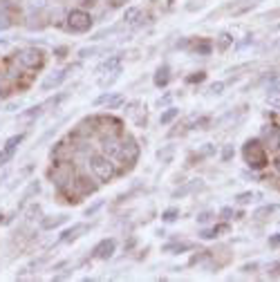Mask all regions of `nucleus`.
Listing matches in <instances>:
<instances>
[{
    "mask_svg": "<svg viewBox=\"0 0 280 282\" xmlns=\"http://www.w3.org/2000/svg\"><path fill=\"white\" fill-rule=\"evenodd\" d=\"M67 79V69H54L52 74H47L45 76V81H43V90H52V87H59L61 83H63V81Z\"/></svg>",
    "mask_w": 280,
    "mask_h": 282,
    "instance_id": "6e6552de",
    "label": "nucleus"
},
{
    "mask_svg": "<svg viewBox=\"0 0 280 282\" xmlns=\"http://www.w3.org/2000/svg\"><path fill=\"white\" fill-rule=\"evenodd\" d=\"M90 27H92L90 14L81 12V9H74V12L67 14V29L70 32H74V34H85V32H90Z\"/></svg>",
    "mask_w": 280,
    "mask_h": 282,
    "instance_id": "7ed1b4c3",
    "label": "nucleus"
},
{
    "mask_svg": "<svg viewBox=\"0 0 280 282\" xmlns=\"http://www.w3.org/2000/svg\"><path fill=\"white\" fill-rule=\"evenodd\" d=\"M195 52L198 54H211V43H199V45L195 47Z\"/></svg>",
    "mask_w": 280,
    "mask_h": 282,
    "instance_id": "393cba45",
    "label": "nucleus"
},
{
    "mask_svg": "<svg viewBox=\"0 0 280 282\" xmlns=\"http://www.w3.org/2000/svg\"><path fill=\"white\" fill-rule=\"evenodd\" d=\"M45 5H47V0H27V7H30L32 12H38V9H43Z\"/></svg>",
    "mask_w": 280,
    "mask_h": 282,
    "instance_id": "aec40b11",
    "label": "nucleus"
},
{
    "mask_svg": "<svg viewBox=\"0 0 280 282\" xmlns=\"http://www.w3.org/2000/svg\"><path fill=\"white\" fill-rule=\"evenodd\" d=\"M65 219H67L65 215H59V217H54V219H43V224H41V226H43V229H56V226L63 224Z\"/></svg>",
    "mask_w": 280,
    "mask_h": 282,
    "instance_id": "2eb2a0df",
    "label": "nucleus"
},
{
    "mask_svg": "<svg viewBox=\"0 0 280 282\" xmlns=\"http://www.w3.org/2000/svg\"><path fill=\"white\" fill-rule=\"evenodd\" d=\"M18 61L25 65V67H41L43 61H45V54L41 50H36V47H25L20 50L18 54Z\"/></svg>",
    "mask_w": 280,
    "mask_h": 282,
    "instance_id": "39448f33",
    "label": "nucleus"
},
{
    "mask_svg": "<svg viewBox=\"0 0 280 282\" xmlns=\"http://www.w3.org/2000/svg\"><path fill=\"white\" fill-rule=\"evenodd\" d=\"M276 166H278V173H280V157H278V161H276Z\"/></svg>",
    "mask_w": 280,
    "mask_h": 282,
    "instance_id": "7c9ffc66",
    "label": "nucleus"
},
{
    "mask_svg": "<svg viewBox=\"0 0 280 282\" xmlns=\"http://www.w3.org/2000/svg\"><path fill=\"white\" fill-rule=\"evenodd\" d=\"M166 83H168V67L164 65V67L157 69V74H155V85L162 87V85H166Z\"/></svg>",
    "mask_w": 280,
    "mask_h": 282,
    "instance_id": "f8f14e48",
    "label": "nucleus"
},
{
    "mask_svg": "<svg viewBox=\"0 0 280 282\" xmlns=\"http://www.w3.org/2000/svg\"><path fill=\"white\" fill-rule=\"evenodd\" d=\"M139 9H137V7H130V9H126V14H123V20H126V23H134V18L139 16Z\"/></svg>",
    "mask_w": 280,
    "mask_h": 282,
    "instance_id": "a211bd4d",
    "label": "nucleus"
},
{
    "mask_svg": "<svg viewBox=\"0 0 280 282\" xmlns=\"http://www.w3.org/2000/svg\"><path fill=\"white\" fill-rule=\"evenodd\" d=\"M117 67H119V58L115 56V58H110V61H105V63L101 65L97 72H110V69H117Z\"/></svg>",
    "mask_w": 280,
    "mask_h": 282,
    "instance_id": "f3484780",
    "label": "nucleus"
},
{
    "mask_svg": "<svg viewBox=\"0 0 280 282\" xmlns=\"http://www.w3.org/2000/svg\"><path fill=\"white\" fill-rule=\"evenodd\" d=\"M115 249H117V242L112 240H108V237H105V240H101L99 244H97V247H94V258H101V260H108V258H112V253H115Z\"/></svg>",
    "mask_w": 280,
    "mask_h": 282,
    "instance_id": "0eeeda50",
    "label": "nucleus"
},
{
    "mask_svg": "<svg viewBox=\"0 0 280 282\" xmlns=\"http://www.w3.org/2000/svg\"><path fill=\"white\" fill-rule=\"evenodd\" d=\"M231 157H233V146H227V148H224V152H222V159L229 161Z\"/></svg>",
    "mask_w": 280,
    "mask_h": 282,
    "instance_id": "a878e982",
    "label": "nucleus"
},
{
    "mask_svg": "<svg viewBox=\"0 0 280 282\" xmlns=\"http://www.w3.org/2000/svg\"><path fill=\"white\" fill-rule=\"evenodd\" d=\"M263 144L264 148L280 150V128L276 123H267L263 128Z\"/></svg>",
    "mask_w": 280,
    "mask_h": 282,
    "instance_id": "423d86ee",
    "label": "nucleus"
},
{
    "mask_svg": "<svg viewBox=\"0 0 280 282\" xmlns=\"http://www.w3.org/2000/svg\"><path fill=\"white\" fill-rule=\"evenodd\" d=\"M90 168H92L94 177L99 179V182H110L112 177H115V164H112L110 159H108V155H94L90 157Z\"/></svg>",
    "mask_w": 280,
    "mask_h": 282,
    "instance_id": "f03ea898",
    "label": "nucleus"
},
{
    "mask_svg": "<svg viewBox=\"0 0 280 282\" xmlns=\"http://www.w3.org/2000/svg\"><path fill=\"white\" fill-rule=\"evenodd\" d=\"M177 115H180V110H177V108H168V110H166V112H164L162 116H159V121H162L164 126H166V123H170V121L175 119Z\"/></svg>",
    "mask_w": 280,
    "mask_h": 282,
    "instance_id": "dca6fc26",
    "label": "nucleus"
},
{
    "mask_svg": "<svg viewBox=\"0 0 280 282\" xmlns=\"http://www.w3.org/2000/svg\"><path fill=\"white\" fill-rule=\"evenodd\" d=\"M85 231H88V224H74L72 229H67L63 233L61 242H72V240H76V237H81V233H85Z\"/></svg>",
    "mask_w": 280,
    "mask_h": 282,
    "instance_id": "9d476101",
    "label": "nucleus"
},
{
    "mask_svg": "<svg viewBox=\"0 0 280 282\" xmlns=\"http://www.w3.org/2000/svg\"><path fill=\"white\" fill-rule=\"evenodd\" d=\"M269 244H271V247H278V244H280V233L271 237V240H269Z\"/></svg>",
    "mask_w": 280,
    "mask_h": 282,
    "instance_id": "c85d7f7f",
    "label": "nucleus"
},
{
    "mask_svg": "<svg viewBox=\"0 0 280 282\" xmlns=\"http://www.w3.org/2000/svg\"><path fill=\"white\" fill-rule=\"evenodd\" d=\"M43 112V105H36V108H30V112H23L20 119H32V116H38Z\"/></svg>",
    "mask_w": 280,
    "mask_h": 282,
    "instance_id": "412c9836",
    "label": "nucleus"
},
{
    "mask_svg": "<svg viewBox=\"0 0 280 282\" xmlns=\"http://www.w3.org/2000/svg\"><path fill=\"white\" fill-rule=\"evenodd\" d=\"M209 219H211V213H202L198 217V222H202V224H204V222H209Z\"/></svg>",
    "mask_w": 280,
    "mask_h": 282,
    "instance_id": "c756f323",
    "label": "nucleus"
},
{
    "mask_svg": "<svg viewBox=\"0 0 280 282\" xmlns=\"http://www.w3.org/2000/svg\"><path fill=\"white\" fill-rule=\"evenodd\" d=\"M117 157L121 161H126V164H130V166H132L134 161H137V157H139V146H137V141H134L132 137L121 139V146H119Z\"/></svg>",
    "mask_w": 280,
    "mask_h": 282,
    "instance_id": "20e7f679",
    "label": "nucleus"
},
{
    "mask_svg": "<svg viewBox=\"0 0 280 282\" xmlns=\"http://www.w3.org/2000/svg\"><path fill=\"white\" fill-rule=\"evenodd\" d=\"M222 90H224V83H213L211 85V92L213 94H222Z\"/></svg>",
    "mask_w": 280,
    "mask_h": 282,
    "instance_id": "bb28decb",
    "label": "nucleus"
},
{
    "mask_svg": "<svg viewBox=\"0 0 280 282\" xmlns=\"http://www.w3.org/2000/svg\"><path fill=\"white\" fill-rule=\"evenodd\" d=\"M229 43H233V38H231L229 34H222V36H220V45H217V47H220V50H227Z\"/></svg>",
    "mask_w": 280,
    "mask_h": 282,
    "instance_id": "b1692460",
    "label": "nucleus"
},
{
    "mask_svg": "<svg viewBox=\"0 0 280 282\" xmlns=\"http://www.w3.org/2000/svg\"><path fill=\"white\" fill-rule=\"evenodd\" d=\"M224 231H229L227 224L213 226V229H209V231H202V237H204V240H213V237H217V233H224Z\"/></svg>",
    "mask_w": 280,
    "mask_h": 282,
    "instance_id": "ddd939ff",
    "label": "nucleus"
},
{
    "mask_svg": "<svg viewBox=\"0 0 280 282\" xmlns=\"http://www.w3.org/2000/svg\"><path fill=\"white\" fill-rule=\"evenodd\" d=\"M276 208H278V206H276V204H271V206H263V208H258L256 213H253V217H258V219H260V217H263V215H269V213H274Z\"/></svg>",
    "mask_w": 280,
    "mask_h": 282,
    "instance_id": "6ab92c4d",
    "label": "nucleus"
},
{
    "mask_svg": "<svg viewBox=\"0 0 280 282\" xmlns=\"http://www.w3.org/2000/svg\"><path fill=\"white\" fill-rule=\"evenodd\" d=\"M242 155H245V161L253 170H263L267 166V148L263 146L260 139H249L245 148H242Z\"/></svg>",
    "mask_w": 280,
    "mask_h": 282,
    "instance_id": "f257e3e1",
    "label": "nucleus"
},
{
    "mask_svg": "<svg viewBox=\"0 0 280 282\" xmlns=\"http://www.w3.org/2000/svg\"><path fill=\"white\" fill-rule=\"evenodd\" d=\"M256 199H260V193H251V190L235 197V201H238V204H249V201H256Z\"/></svg>",
    "mask_w": 280,
    "mask_h": 282,
    "instance_id": "4468645a",
    "label": "nucleus"
},
{
    "mask_svg": "<svg viewBox=\"0 0 280 282\" xmlns=\"http://www.w3.org/2000/svg\"><path fill=\"white\" fill-rule=\"evenodd\" d=\"M23 141V134H16V137H12L9 141L5 144V148H2V152H0V164H7V161L12 159V155L16 152L18 144Z\"/></svg>",
    "mask_w": 280,
    "mask_h": 282,
    "instance_id": "1a4fd4ad",
    "label": "nucleus"
},
{
    "mask_svg": "<svg viewBox=\"0 0 280 282\" xmlns=\"http://www.w3.org/2000/svg\"><path fill=\"white\" fill-rule=\"evenodd\" d=\"M269 273H274V276H280V262H276V265L269 266Z\"/></svg>",
    "mask_w": 280,
    "mask_h": 282,
    "instance_id": "cd10ccee",
    "label": "nucleus"
},
{
    "mask_svg": "<svg viewBox=\"0 0 280 282\" xmlns=\"http://www.w3.org/2000/svg\"><path fill=\"white\" fill-rule=\"evenodd\" d=\"M177 215H180L177 208H168V211L164 213V219H166V222H173V219H177Z\"/></svg>",
    "mask_w": 280,
    "mask_h": 282,
    "instance_id": "5701e85b",
    "label": "nucleus"
},
{
    "mask_svg": "<svg viewBox=\"0 0 280 282\" xmlns=\"http://www.w3.org/2000/svg\"><path fill=\"white\" fill-rule=\"evenodd\" d=\"M264 90H267V101H276V99H280V79H271Z\"/></svg>",
    "mask_w": 280,
    "mask_h": 282,
    "instance_id": "9b49d317",
    "label": "nucleus"
},
{
    "mask_svg": "<svg viewBox=\"0 0 280 282\" xmlns=\"http://www.w3.org/2000/svg\"><path fill=\"white\" fill-rule=\"evenodd\" d=\"M12 27V20H9V16H7L5 12H0V32H5V29Z\"/></svg>",
    "mask_w": 280,
    "mask_h": 282,
    "instance_id": "4be33fe9",
    "label": "nucleus"
}]
</instances>
